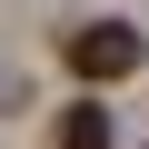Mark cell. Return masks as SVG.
Segmentation results:
<instances>
[{
	"mask_svg": "<svg viewBox=\"0 0 149 149\" xmlns=\"http://www.w3.org/2000/svg\"><path fill=\"white\" fill-rule=\"evenodd\" d=\"M60 60L80 70L90 90H109V80H129V70L149 60V40H139V20H80V30L60 40Z\"/></svg>",
	"mask_w": 149,
	"mask_h": 149,
	"instance_id": "1",
	"label": "cell"
},
{
	"mask_svg": "<svg viewBox=\"0 0 149 149\" xmlns=\"http://www.w3.org/2000/svg\"><path fill=\"white\" fill-rule=\"evenodd\" d=\"M109 139H119V129H109L100 100H70V109L50 119V149H109Z\"/></svg>",
	"mask_w": 149,
	"mask_h": 149,
	"instance_id": "2",
	"label": "cell"
}]
</instances>
